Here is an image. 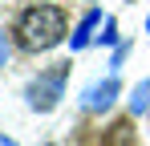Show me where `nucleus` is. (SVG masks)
<instances>
[{"mask_svg": "<svg viewBox=\"0 0 150 146\" xmlns=\"http://www.w3.org/2000/svg\"><path fill=\"white\" fill-rule=\"evenodd\" d=\"M65 37V12L57 4H33L25 8V16L16 21V41L28 53H45Z\"/></svg>", "mask_w": 150, "mask_h": 146, "instance_id": "1", "label": "nucleus"}, {"mask_svg": "<svg viewBox=\"0 0 150 146\" xmlns=\"http://www.w3.org/2000/svg\"><path fill=\"white\" fill-rule=\"evenodd\" d=\"M65 77H69V65H57V69L41 73L37 81H28V89H25L28 106H33V110H41V114H49L53 106L61 101V94H65Z\"/></svg>", "mask_w": 150, "mask_h": 146, "instance_id": "2", "label": "nucleus"}, {"mask_svg": "<svg viewBox=\"0 0 150 146\" xmlns=\"http://www.w3.org/2000/svg\"><path fill=\"white\" fill-rule=\"evenodd\" d=\"M114 97H118V77H105L101 85H89V89H85L81 106H85L89 114H98V110H110V106H114Z\"/></svg>", "mask_w": 150, "mask_h": 146, "instance_id": "3", "label": "nucleus"}, {"mask_svg": "<svg viewBox=\"0 0 150 146\" xmlns=\"http://www.w3.org/2000/svg\"><path fill=\"white\" fill-rule=\"evenodd\" d=\"M98 21H101V12H85V21L77 24V33H73L69 45H73V49H85V45H89V37H93V28H98Z\"/></svg>", "mask_w": 150, "mask_h": 146, "instance_id": "4", "label": "nucleus"}, {"mask_svg": "<svg viewBox=\"0 0 150 146\" xmlns=\"http://www.w3.org/2000/svg\"><path fill=\"white\" fill-rule=\"evenodd\" d=\"M146 106H150V81H142V85L134 89V97H130V110H134V114H142Z\"/></svg>", "mask_w": 150, "mask_h": 146, "instance_id": "5", "label": "nucleus"}, {"mask_svg": "<svg viewBox=\"0 0 150 146\" xmlns=\"http://www.w3.org/2000/svg\"><path fill=\"white\" fill-rule=\"evenodd\" d=\"M4 53H8V41H4V33H0V61H4Z\"/></svg>", "mask_w": 150, "mask_h": 146, "instance_id": "6", "label": "nucleus"}, {"mask_svg": "<svg viewBox=\"0 0 150 146\" xmlns=\"http://www.w3.org/2000/svg\"><path fill=\"white\" fill-rule=\"evenodd\" d=\"M0 146H16V142H12V138H4V134H0Z\"/></svg>", "mask_w": 150, "mask_h": 146, "instance_id": "7", "label": "nucleus"}, {"mask_svg": "<svg viewBox=\"0 0 150 146\" xmlns=\"http://www.w3.org/2000/svg\"><path fill=\"white\" fill-rule=\"evenodd\" d=\"M146 28H150V21H146Z\"/></svg>", "mask_w": 150, "mask_h": 146, "instance_id": "8", "label": "nucleus"}]
</instances>
